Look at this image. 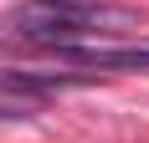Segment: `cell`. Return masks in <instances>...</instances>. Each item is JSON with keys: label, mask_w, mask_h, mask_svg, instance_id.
<instances>
[{"label": "cell", "mask_w": 149, "mask_h": 143, "mask_svg": "<svg viewBox=\"0 0 149 143\" xmlns=\"http://www.w3.org/2000/svg\"><path fill=\"white\" fill-rule=\"evenodd\" d=\"M10 26L31 41H77L93 31H123L134 26V15L118 5H98V0H31L10 15Z\"/></svg>", "instance_id": "1"}, {"label": "cell", "mask_w": 149, "mask_h": 143, "mask_svg": "<svg viewBox=\"0 0 149 143\" xmlns=\"http://www.w3.org/2000/svg\"><path fill=\"white\" fill-rule=\"evenodd\" d=\"M62 61H82V67L103 72H149V46H88V41H57Z\"/></svg>", "instance_id": "2"}, {"label": "cell", "mask_w": 149, "mask_h": 143, "mask_svg": "<svg viewBox=\"0 0 149 143\" xmlns=\"http://www.w3.org/2000/svg\"><path fill=\"white\" fill-rule=\"evenodd\" d=\"M21 118H31V107L15 97V87L0 82V123H21Z\"/></svg>", "instance_id": "3"}]
</instances>
